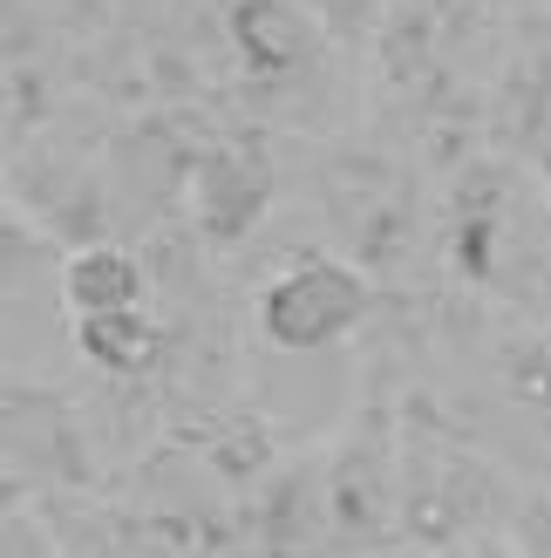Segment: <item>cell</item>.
Listing matches in <instances>:
<instances>
[{
  "instance_id": "obj_6",
  "label": "cell",
  "mask_w": 551,
  "mask_h": 558,
  "mask_svg": "<svg viewBox=\"0 0 551 558\" xmlns=\"http://www.w3.org/2000/svg\"><path fill=\"white\" fill-rule=\"evenodd\" d=\"M538 293H544V306H551V239H544V259H538Z\"/></svg>"
},
{
  "instance_id": "obj_5",
  "label": "cell",
  "mask_w": 551,
  "mask_h": 558,
  "mask_svg": "<svg viewBox=\"0 0 551 558\" xmlns=\"http://www.w3.org/2000/svg\"><path fill=\"white\" fill-rule=\"evenodd\" d=\"M75 348H82V361H96L102 375H136V368H150V354H157V320H150V306L89 314V320H75Z\"/></svg>"
},
{
  "instance_id": "obj_2",
  "label": "cell",
  "mask_w": 551,
  "mask_h": 558,
  "mask_svg": "<svg viewBox=\"0 0 551 558\" xmlns=\"http://www.w3.org/2000/svg\"><path fill=\"white\" fill-rule=\"evenodd\" d=\"M232 48L245 54L253 75H307L327 48V21L307 0H238Z\"/></svg>"
},
{
  "instance_id": "obj_4",
  "label": "cell",
  "mask_w": 551,
  "mask_h": 558,
  "mask_svg": "<svg viewBox=\"0 0 551 558\" xmlns=\"http://www.w3.org/2000/svg\"><path fill=\"white\" fill-rule=\"evenodd\" d=\"M259 205H266V171L238 150L205 157L198 178H191V211H198V226L211 239H238L259 218Z\"/></svg>"
},
{
  "instance_id": "obj_1",
  "label": "cell",
  "mask_w": 551,
  "mask_h": 558,
  "mask_svg": "<svg viewBox=\"0 0 551 558\" xmlns=\"http://www.w3.org/2000/svg\"><path fill=\"white\" fill-rule=\"evenodd\" d=\"M368 300L375 293H368L362 266L307 253L259 293V333L272 348H286V354H320V348H341L347 333L362 327Z\"/></svg>"
},
{
  "instance_id": "obj_3",
  "label": "cell",
  "mask_w": 551,
  "mask_h": 558,
  "mask_svg": "<svg viewBox=\"0 0 551 558\" xmlns=\"http://www.w3.org/2000/svg\"><path fill=\"white\" fill-rule=\"evenodd\" d=\"M62 300L75 320L89 314H130V306H150V272L123 245H82L62 266Z\"/></svg>"
}]
</instances>
